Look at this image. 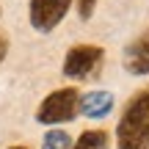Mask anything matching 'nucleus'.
<instances>
[{
  "instance_id": "nucleus-5",
  "label": "nucleus",
  "mask_w": 149,
  "mask_h": 149,
  "mask_svg": "<svg viewBox=\"0 0 149 149\" xmlns=\"http://www.w3.org/2000/svg\"><path fill=\"white\" fill-rule=\"evenodd\" d=\"M124 69L130 74H149V28L124 50Z\"/></svg>"
},
{
  "instance_id": "nucleus-3",
  "label": "nucleus",
  "mask_w": 149,
  "mask_h": 149,
  "mask_svg": "<svg viewBox=\"0 0 149 149\" xmlns=\"http://www.w3.org/2000/svg\"><path fill=\"white\" fill-rule=\"evenodd\" d=\"M102 58H105L102 47H97V44H77L64 58V74L72 80H83L102 64Z\"/></svg>"
},
{
  "instance_id": "nucleus-1",
  "label": "nucleus",
  "mask_w": 149,
  "mask_h": 149,
  "mask_svg": "<svg viewBox=\"0 0 149 149\" xmlns=\"http://www.w3.org/2000/svg\"><path fill=\"white\" fill-rule=\"evenodd\" d=\"M119 149H149V86L133 97L116 127Z\"/></svg>"
},
{
  "instance_id": "nucleus-10",
  "label": "nucleus",
  "mask_w": 149,
  "mask_h": 149,
  "mask_svg": "<svg viewBox=\"0 0 149 149\" xmlns=\"http://www.w3.org/2000/svg\"><path fill=\"white\" fill-rule=\"evenodd\" d=\"M72 149H91V146H88V144H86V141H83V138H80V141H77V144H74V146H72Z\"/></svg>"
},
{
  "instance_id": "nucleus-2",
  "label": "nucleus",
  "mask_w": 149,
  "mask_h": 149,
  "mask_svg": "<svg viewBox=\"0 0 149 149\" xmlns=\"http://www.w3.org/2000/svg\"><path fill=\"white\" fill-rule=\"evenodd\" d=\"M80 111V94L77 88H58L39 105L36 111V122L42 124H64L72 122Z\"/></svg>"
},
{
  "instance_id": "nucleus-6",
  "label": "nucleus",
  "mask_w": 149,
  "mask_h": 149,
  "mask_svg": "<svg viewBox=\"0 0 149 149\" xmlns=\"http://www.w3.org/2000/svg\"><path fill=\"white\" fill-rule=\"evenodd\" d=\"M113 111V94L111 91H88L80 97V113L88 119H102Z\"/></svg>"
},
{
  "instance_id": "nucleus-11",
  "label": "nucleus",
  "mask_w": 149,
  "mask_h": 149,
  "mask_svg": "<svg viewBox=\"0 0 149 149\" xmlns=\"http://www.w3.org/2000/svg\"><path fill=\"white\" fill-rule=\"evenodd\" d=\"M11 149H28V146H11Z\"/></svg>"
},
{
  "instance_id": "nucleus-8",
  "label": "nucleus",
  "mask_w": 149,
  "mask_h": 149,
  "mask_svg": "<svg viewBox=\"0 0 149 149\" xmlns=\"http://www.w3.org/2000/svg\"><path fill=\"white\" fill-rule=\"evenodd\" d=\"M74 3H77L80 19H91V14H94V8H97V0H74Z\"/></svg>"
},
{
  "instance_id": "nucleus-7",
  "label": "nucleus",
  "mask_w": 149,
  "mask_h": 149,
  "mask_svg": "<svg viewBox=\"0 0 149 149\" xmlns=\"http://www.w3.org/2000/svg\"><path fill=\"white\" fill-rule=\"evenodd\" d=\"M42 149H72V138L64 130H50L42 141Z\"/></svg>"
},
{
  "instance_id": "nucleus-9",
  "label": "nucleus",
  "mask_w": 149,
  "mask_h": 149,
  "mask_svg": "<svg viewBox=\"0 0 149 149\" xmlns=\"http://www.w3.org/2000/svg\"><path fill=\"white\" fill-rule=\"evenodd\" d=\"M6 53H8V42H6V39L0 36V61L6 58Z\"/></svg>"
},
{
  "instance_id": "nucleus-4",
  "label": "nucleus",
  "mask_w": 149,
  "mask_h": 149,
  "mask_svg": "<svg viewBox=\"0 0 149 149\" xmlns=\"http://www.w3.org/2000/svg\"><path fill=\"white\" fill-rule=\"evenodd\" d=\"M69 6H72V0H31L28 14H31L33 31L50 33V31H53V28L66 17Z\"/></svg>"
}]
</instances>
